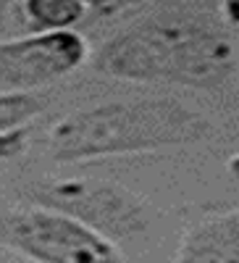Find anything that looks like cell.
<instances>
[{
  "label": "cell",
  "instance_id": "5b68a950",
  "mask_svg": "<svg viewBox=\"0 0 239 263\" xmlns=\"http://www.w3.org/2000/svg\"><path fill=\"white\" fill-rule=\"evenodd\" d=\"M90 58V45L76 32H32L0 40V92H32L66 79Z\"/></svg>",
  "mask_w": 239,
  "mask_h": 263
},
{
  "label": "cell",
  "instance_id": "9c48e42d",
  "mask_svg": "<svg viewBox=\"0 0 239 263\" xmlns=\"http://www.w3.org/2000/svg\"><path fill=\"white\" fill-rule=\"evenodd\" d=\"M24 147H27V126L3 132L0 135V161H11V158L21 156Z\"/></svg>",
  "mask_w": 239,
  "mask_h": 263
},
{
  "label": "cell",
  "instance_id": "277c9868",
  "mask_svg": "<svg viewBox=\"0 0 239 263\" xmlns=\"http://www.w3.org/2000/svg\"><path fill=\"white\" fill-rule=\"evenodd\" d=\"M34 205H45L76 218L87 229L111 239L113 245L147 232V203L132 190L100 179H53L32 190Z\"/></svg>",
  "mask_w": 239,
  "mask_h": 263
},
{
  "label": "cell",
  "instance_id": "52a82bcc",
  "mask_svg": "<svg viewBox=\"0 0 239 263\" xmlns=\"http://www.w3.org/2000/svg\"><path fill=\"white\" fill-rule=\"evenodd\" d=\"M21 13L32 32H69L87 11L79 0H21Z\"/></svg>",
  "mask_w": 239,
  "mask_h": 263
},
{
  "label": "cell",
  "instance_id": "3957f363",
  "mask_svg": "<svg viewBox=\"0 0 239 263\" xmlns=\"http://www.w3.org/2000/svg\"><path fill=\"white\" fill-rule=\"evenodd\" d=\"M0 245L29 263H124L111 239L45 205L0 216Z\"/></svg>",
  "mask_w": 239,
  "mask_h": 263
},
{
  "label": "cell",
  "instance_id": "8fae6325",
  "mask_svg": "<svg viewBox=\"0 0 239 263\" xmlns=\"http://www.w3.org/2000/svg\"><path fill=\"white\" fill-rule=\"evenodd\" d=\"M0 263H29V260H24L21 255H16L13 250H8V248L0 245Z\"/></svg>",
  "mask_w": 239,
  "mask_h": 263
},
{
  "label": "cell",
  "instance_id": "7c38bea8",
  "mask_svg": "<svg viewBox=\"0 0 239 263\" xmlns=\"http://www.w3.org/2000/svg\"><path fill=\"white\" fill-rule=\"evenodd\" d=\"M226 168H229V174H231V177L239 182V150L234 153V156L229 158V163H226Z\"/></svg>",
  "mask_w": 239,
  "mask_h": 263
},
{
  "label": "cell",
  "instance_id": "8992f818",
  "mask_svg": "<svg viewBox=\"0 0 239 263\" xmlns=\"http://www.w3.org/2000/svg\"><path fill=\"white\" fill-rule=\"evenodd\" d=\"M173 263H239V211L194 221L182 234Z\"/></svg>",
  "mask_w": 239,
  "mask_h": 263
},
{
  "label": "cell",
  "instance_id": "4fadbf2b",
  "mask_svg": "<svg viewBox=\"0 0 239 263\" xmlns=\"http://www.w3.org/2000/svg\"><path fill=\"white\" fill-rule=\"evenodd\" d=\"M11 3H13V0H0V11H3V8H8Z\"/></svg>",
  "mask_w": 239,
  "mask_h": 263
},
{
  "label": "cell",
  "instance_id": "6da1fadb",
  "mask_svg": "<svg viewBox=\"0 0 239 263\" xmlns=\"http://www.w3.org/2000/svg\"><path fill=\"white\" fill-rule=\"evenodd\" d=\"M95 66L113 79L215 90L234 77L236 48L194 16H153L103 42Z\"/></svg>",
  "mask_w": 239,
  "mask_h": 263
},
{
  "label": "cell",
  "instance_id": "ba28073f",
  "mask_svg": "<svg viewBox=\"0 0 239 263\" xmlns=\"http://www.w3.org/2000/svg\"><path fill=\"white\" fill-rule=\"evenodd\" d=\"M45 111V100L32 92H0V135L27 126Z\"/></svg>",
  "mask_w": 239,
  "mask_h": 263
},
{
  "label": "cell",
  "instance_id": "30bf717a",
  "mask_svg": "<svg viewBox=\"0 0 239 263\" xmlns=\"http://www.w3.org/2000/svg\"><path fill=\"white\" fill-rule=\"evenodd\" d=\"M79 3L84 6V11H105V8L116 6L118 0H79Z\"/></svg>",
  "mask_w": 239,
  "mask_h": 263
},
{
  "label": "cell",
  "instance_id": "7a4b0ae2",
  "mask_svg": "<svg viewBox=\"0 0 239 263\" xmlns=\"http://www.w3.org/2000/svg\"><path fill=\"white\" fill-rule=\"evenodd\" d=\"M208 132L210 121L182 100H111L55 121L48 132V153L58 163L140 156L194 145Z\"/></svg>",
  "mask_w": 239,
  "mask_h": 263
}]
</instances>
